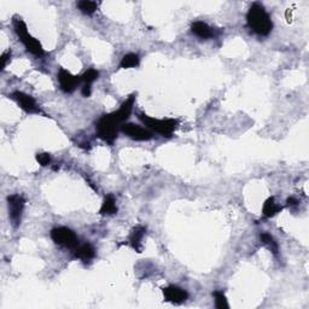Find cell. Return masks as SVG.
Returning <instances> with one entry per match:
<instances>
[{
    "label": "cell",
    "mask_w": 309,
    "mask_h": 309,
    "mask_svg": "<svg viewBox=\"0 0 309 309\" xmlns=\"http://www.w3.org/2000/svg\"><path fill=\"white\" fill-rule=\"evenodd\" d=\"M135 102V94L129 95L127 99L122 103L120 109L117 111L111 112V114L103 115L99 120H98L97 125H95V129H97V135L103 140V142L108 143V144H114L115 139L117 138V133L119 129H121V126L125 121L129 119L130 114H132L133 105Z\"/></svg>",
    "instance_id": "1"
},
{
    "label": "cell",
    "mask_w": 309,
    "mask_h": 309,
    "mask_svg": "<svg viewBox=\"0 0 309 309\" xmlns=\"http://www.w3.org/2000/svg\"><path fill=\"white\" fill-rule=\"evenodd\" d=\"M247 21L248 26L253 29V32H255L258 35H262V36L270 34L273 28L270 15L266 12L265 7L258 2L251 5L247 15Z\"/></svg>",
    "instance_id": "2"
},
{
    "label": "cell",
    "mask_w": 309,
    "mask_h": 309,
    "mask_svg": "<svg viewBox=\"0 0 309 309\" xmlns=\"http://www.w3.org/2000/svg\"><path fill=\"white\" fill-rule=\"evenodd\" d=\"M14 26H15V31H16V34L18 35L19 40L22 41V44L26 46L27 51H29L31 54L35 55L37 57H42L45 55L44 49H42L41 44L37 41L35 37H33L31 34L28 33V28H27L26 23H24L22 19H15L14 21Z\"/></svg>",
    "instance_id": "3"
},
{
    "label": "cell",
    "mask_w": 309,
    "mask_h": 309,
    "mask_svg": "<svg viewBox=\"0 0 309 309\" xmlns=\"http://www.w3.org/2000/svg\"><path fill=\"white\" fill-rule=\"evenodd\" d=\"M138 117L140 119V121L143 122L147 128H150L154 132L158 133L162 137H172L173 133L175 132L178 126L177 120H158L154 119V117H150L145 114H138Z\"/></svg>",
    "instance_id": "4"
},
{
    "label": "cell",
    "mask_w": 309,
    "mask_h": 309,
    "mask_svg": "<svg viewBox=\"0 0 309 309\" xmlns=\"http://www.w3.org/2000/svg\"><path fill=\"white\" fill-rule=\"evenodd\" d=\"M51 238L57 245L68 249H76L79 245V240L75 232L68 227L54 228L51 231Z\"/></svg>",
    "instance_id": "5"
},
{
    "label": "cell",
    "mask_w": 309,
    "mask_h": 309,
    "mask_svg": "<svg viewBox=\"0 0 309 309\" xmlns=\"http://www.w3.org/2000/svg\"><path fill=\"white\" fill-rule=\"evenodd\" d=\"M26 200L21 195H11L7 197V205H9V215L12 225L15 227L19 225L21 222L22 213H23Z\"/></svg>",
    "instance_id": "6"
},
{
    "label": "cell",
    "mask_w": 309,
    "mask_h": 309,
    "mask_svg": "<svg viewBox=\"0 0 309 309\" xmlns=\"http://www.w3.org/2000/svg\"><path fill=\"white\" fill-rule=\"evenodd\" d=\"M121 130L126 135L133 140H139V142H145V140H150L152 138L151 130L143 128L140 126L134 124H125L121 126Z\"/></svg>",
    "instance_id": "7"
},
{
    "label": "cell",
    "mask_w": 309,
    "mask_h": 309,
    "mask_svg": "<svg viewBox=\"0 0 309 309\" xmlns=\"http://www.w3.org/2000/svg\"><path fill=\"white\" fill-rule=\"evenodd\" d=\"M58 81L61 85V89L63 92L72 93L75 91L77 85L82 81L81 76H75L72 73L65 69H59L58 72Z\"/></svg>",
    "instance_id": "8"
},
{
    "label": "cell",
    "mask_w": 309,
    "mask_h": 309,
    "mask_svg": "<svg viewBox=\"0 0 309 309\" xmlns=\"http://www.w3.org/2000/svg\"><path fill=\"white\" fill-rule=\"evenodd\" d=\"M12 97H14V99L18 103L21 109H23L24 111L28 112V114H41V110L37 107L34 98L31 97V95L26 94V93L23 92L17 91L12 93Z\"/></svg>",
    "instance_id": "9"
},
{
    "label": "cell",
    "mask_w": 309,
    "mask_h": 309,
    "mask_svg": "<svg viewBox=\"0 0 309 309\" xmlns=\"http://www.w3.org/2000/svg\"><path fill=\"white\" fill-rule=\"evenodd\" d=\"M163 295H164L165 301L174 305H180V303L185 302L188 297V293L186 290L178 286H168V288L163 289Z\"/></svg>",
    "instance_id": "10"
},
{
    "label": "cell",
    "mask_w": 309,
    "mask_h": 309,
    "mask_svg": "<svg viewBox=\"0 0 309 309\" xmlns=\"http://www.w3.org/2000/svg\"><path fill=\"white\" fill-rule=\"evenodd\" d=\"M146 233V228L143 226H137L132 230L129 236V244L137 253H142V240Z\"/></svg>",
    "instance_id": "11"
},
{
    "label": "cell",
    "mask_w": 309,
    "mask_h": 309,
    "mask_svg": "<svg viewBox=\"0 0 309 309\" xmlns=\"http://www.w3.org/2000/svg\"><path fill=\"white\" fill-rule=\"evenodd\" d=\"M95 256V250L90 243L86 244L77 245V248L75 249V257L79 258V260L84 261V262H89L92 258H94Z\"/></svg>",
    "instance_id": "12"
},
{
    "label": "cell",
    "mask_w": 309,
    "mask_h": 309,
    "mask_svg": "<svg viewBox=\"0 0 309 309\" xmlns=\"http://www.w3.org/2000/svg\"><path fill=\"white\" fill-rule=\"evenodd\" d=\"M191 31L195 35H197L200 39H209L213 36V29L208 26L204 22H195V23L191 26Z\"/></svg>",
    "instance_id": "13"
},
{
    "label": "cell",
    "mask_w": 309,
    "mask_h": 309,
    "mask_svg": "<svg viewBox=\"0 0 309 309\" xmlns=\"http://www.w3.org/2000/svg\"><path fill=\"white\" fill-rule=\"evenodd\" d=\"M281 210H283V208L275 203L274 198L271 197V198H268V200L265 202V204H263L262 214L265 218H270L274 217V215H277L278 213L281 212Z\"/></svg>",
    "instance_id": "14"
},
{
    "label": "cell",
    "mask_w": 309,
    "mask_h": 309,
    "mask_svg": "<svg viewBox=\"0 0 309 309\" xmlns=\"http://www.w3.org/2000/svg\"><path fill=\"white\" fill-rule=\"evenodd\" d=\"M99 213L102 215H114L117 213L116 207V200L112 195H108L105 197L104 202H103L102 208H100Z\"/></svg>",
    "instance_id": "15"
},
{
    "label": "cell",
    "mask_w": 309,
    "mask_h": 309,
    "mask_svg": "<svg viewBox=\"0 0 309 309\" xmlns=\"http://www.w3.org/2000/svg\"><path fill=\"white\" fill-rule=\"evenodd\" d=\"M260 239L261 242H262V244L265 245V247L267 248L271 253L274 254L275 256L278 255V251H279L278 243L275 242L274 238H273L272 236L268 235V233H262V235L260 236Z\"/></svg>",
    "instance_id": "16"
},
{
    "label": "cell",
    "mask_w": 309,
    "mask_h": 309,
    "mask_svg": "<svg viewBox=\"0 0 309 309\" xmlns=\"http://www.w3.org/2000/svg\"><path fill=\"white\" fill-rule=\"evenodd\" d=\"M139 65V57L135 54H128L122 57V61L120 63V67L124 69H129V68H134Z\"/></svg>",
    "instance_id": "17"
},
{
    "label": "cell",
    "mask_w": 309,
    "mask_h": 309,
    "mask_svg": "<svg viewBox=\"0 0 309 309\" xmlns=\"http://www.w3.org/2000/svg\"><path fill=\"white\" fill-rule=\"evenodd\" d=\"M77 7L82 14L92 15L97 10V2L90 1V0H81V1L77 2Z\"/></svg>",
    "instance_id": "18"
},
{
    "label": "cell",
    "mask_w": 309,
    "mask_h": 309,
    "mask_svg": "<svg viewBox=\"0 0 309 309\" xmlns=\"http://www.w3.org/2000/svg\"><path fill=\"white\" fill-rule=\"evenodd\" d=\"M98 76H99V73H98L97 70L89 69L84 75H82L81 80L82 82H84V85H90V86H92V84L98 79Z\"/></svg>",
    "instance_id": "19"
},
{
    "label": "cell",
    "mask_w": 309,
    "mask_h": 309,
    "mask_svg": "<svg viewBox=\"0 0 309 309\" xmlns=\"http://www.w3.org/2000/svg\"><path fill=\"white\" fill-rule=\"evenodd\" d=\"M214 298H215V306L218 309H227L230 306L227 303V298H226L225 293L222 291H215L214 292Z\"/></svg>",
    "instance_id": "20"
},
{
    "label": "cell",
    "mask_w": 309,
    "mask_h": 309,
    "mask_svg": "<svg viewBox=\"0 0 309 309\" xmlns=\"http://www.w3.org/2000/svg\"><path fill=\"white\" fill-rule=\"evenodd\" d=\"M35 158H36L37 163H39L40 165H42V167H46V165H49L50 163H51V156L47 154V152L36 154Z\"/></svg>",
    "instance_id": "21"
},
{
    "label": "cell",
    "mask_w": 309,
    "mask_h": 309,
    "mask_svg": "<svg viewBox=\"0 0 309 309\" xmlns=\"http://www.w3.org/2000/svg\"><path fill=\"white\" fill-rule=\"evenodd\" d=\"M11 58V51H6L2 54L1 56V69H5V67H6L7 64V61Z\"/></svg>",
    "instance_id": "22"
},
{
    "label": "cell",
    "mask_w": 309,
    "mask_h": 309,
    "mask_svg": "<svg viewBox=\"0 0 309 309\" xmlns=\"http://www.w3.org/2000/svg\"><path fill=\"white\" fill-rule=\"evenodd\" d=\"M286 203H288L289 207H295V205H297L298 200H296V198L290 197V198H288V200H286Z\"/></svg>",
    "instance_id": "23"
}]
</instances>
